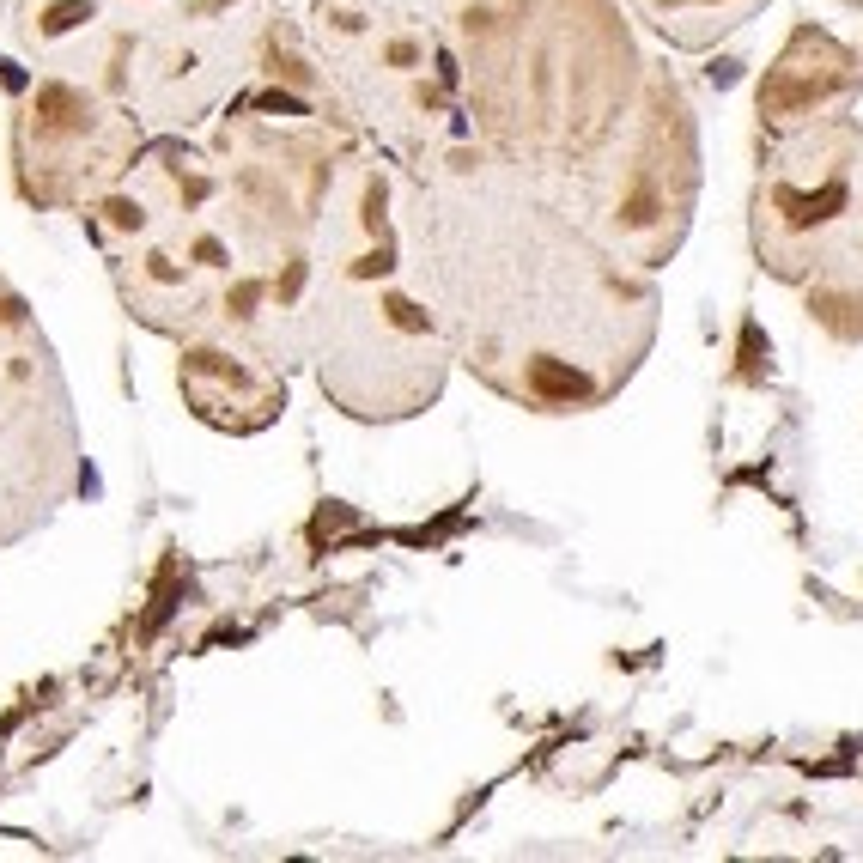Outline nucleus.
Listing matches in <instances>:
<instances>
[{"label":"nucleus","mask_w":863,"mask_h":863,"mask_svg":"<svg viewBox=\"0 0 863 863\" xmlns=\"http://www.w3.org/2000/svg\"><path fill=\"white\" fill-rule=\"evenodd\" d=\"M335 110L414 177L475 140L444 13L402 0H286Z\"/></svg>","instance_id":"423d86ee"},{"label":"nucleus","mask_w":863,"mask_h":863,"mask_svg":"<svg viewBox=\"0 0 863 863\" xmlns=\"http://www.w3.org/2000/svg\"><path fill=\"white\" fill-rule=\"evenodd\" d=\"M456 365L523 414L608 408L657 347L663 286L614 256L554 183L462 140L414 177Z\"/></svg>","instance_id":"f03ea898"},{"label":"nucleus","mask_w":863,"mask_h":863,"mask_svg":"<svg viewBox=\"0 0 863 863\" xmlns=\"http://www.w3.org/2000/svg\"><path fill=\"white\" fill-rule=\"evenodd\" d=\"M547 183L614 256H626L645 274H663L687 244L699 213V183H705L699 110L681 73L663 55H651V73L639 98L626 104V116L578 165H566Z\"/></svg>","instance_id":"6e6552de"},{"label":"nucleus","mask_w":863,"mask_h":863,"mask_svg":"<svg viewBox=\"0 0 863 863\" xmlns=\"http://www.w3.org/2000/svg\"><path fill=\"white\" fill-rule=\"evenodd\" d=\"M177 389H183V408L225 438H256L280 426V414L292 408V377L231 341H183Z\"/></svg>","instance_id":"f8f14e48"},{"label":"nucleus","mask_w":863,"mask_h":863,"mask_svg":"<svg viewBox=\"0 0 863 863\" xmlns=\"http://www.w3.org/2000/svg\"><path fill=\"white\" fill-rule=\"evenodd\" d=\"M748 250L827 341L863 347V122L851 110L754 146Z\"/></svg>","instance_id":"0eeeda50"},{"label":"nucleus","mask_w":863,"mask_h":863,"mask_svg":"<svg viewBox=\"0 0 863 863\" xmlns=\"http://www.w3.org/2000/svg\"><path fill=\"white\" fill-rule=\"evenodd\" d=\"M359 146L286 7L256 80L207 128L152 134L80 219L140 329L231 341L292 377L323 207Z\"/></svg>","instance_id":"f257e3e1"},{"label":"nucleus","mask_w":863,"mask_h":863,"mask_svg":"<svg viewBox=\"0 0 863 863\" xmlns=\"http://www.w3.org/2000/svg\"><path fill=\"white\" fill-rule=\"evenodd\" d=\"M13 86V183L43 213H86L122 183L152 140L140 116L61 73H7Z\"/></svg>","instance_id":"9d476101"},{"label":"nucleus","mask_w":863,"mask_h":863,"mask_svg":"<svg viewBox=\"0 0 863 863\" xmlns=\"http://www.w3.org/2000/svg\"><path fill=\"white\" fill-rule=\"evenodd\" d=\"M304 365L329 408L359 426L426 414L456 371L414 219V171L371 140L341 165L323 207L304 304Z\"/></svg>","instance_id":"7ed1b4c3"},{"label":"nucleus","mask_w":863,"mask_h":863,"mask_svg":"<svg viewBox=\"0 0 863 863\" xmlns=\"http://www.w3.org/2000/svg\"><path fill=\"white\" fill-rule=\"evenodd\" d=\"M7 7H13V0H0V13H7Z\"/></svg>","instance_id":"dca6fc26"},{"label":"nucleus","mask_w":863,"mask_h":863,"mask_svg":"<svg viewBox=\"0 0 863 863\" xmlns=\"http://www.w3.org/2000/svg\"><path fill=\"white\" fill-rule=\"evenodd\" d=\"M639 19V31H651L663 49L675 55H705L730 43L736 31H748L772 0H620Z\"/></svg>","instance_id":"ddd939ff"},{"label":"nucleus","mask_w":863,"mask_h":863,"mask_svg":"<svg viewBox=\"0 0 863 863\" xmlns=\"http://www.w3.org/2000/svg\"><path fill=\"white\" fill-rule=\"evenodd\" d=\"M839 7H851V13H863V0H839Z\"/></svg>","instance_id":"2eb2a0df"},{"label":"nucleus","mask_w":863,"mask_h":863,"mask_svg":"<svg viewBox=\"0 0 863 863\" xmlns=\"http://www.w3.org/2000/svg\"><path fill=\"white\" fill-rule=\"evenodd\" d=\"M280 13L286 0H13L0 73H61L146 134H195L262 73Z\"/></svg>","instance_id":"39448f33"},{"label":"nucleus","mask_w":863,"mask_h":863,"mask_svg":"<svg viewBox=\"0 0 863 863\" xmlns=\"http://www.w3.org/2000/svg\"><path fill=\"white\" fill-rule=\"evenodd\" d=\"M857 98H863V55L845 37H833L827 25L803 19V25H791V37L778 43L772 67L754 86V134L778 140V134L815 128L827 116L857 110Z\"/></svg>","instance_id":"9b49d317"},{"label":"nucleus","mask_w":863,"mask_h":863,"mask_svg":"<svg viewBox=\"0 0 863 863\" xmlns=\"http://www.w3.org/2000/svg\"><path fill=\"white\" fill-rule=\"evenodd\" d=\"M444 31L475 140L535 177L578 165L651 73L620 0H444Z\"/></svg>","instance_id":"20e7f679"},{"label":"nucleus","mask_w":863,"mask_h":863,"mask_svg":"<svg viewBox=\"0 0 863 863\" xmlns=\"http://www.w3.org/2000/svg\"><path fill=\"white\" fill-rule=\"evenodd\" d=\"M402 7H426V13H444V0H402Z\"/></svg>","instance_id":"4468645a"},{"label":"nucleus","mask_w":863,"mask_h":863,"mask_svg":"<svg viewBox=\"0 0 863 863\" xmlns=\"http://www.w3.org/2000/svg\"><path fill=\"white\" fill-rule=\"evenodd\" d=\"M86 487L61 359L25 292L0 274V547L37 535Z\"/></svg>","instance_id":"1a4fd4ad"}]
</instances>
